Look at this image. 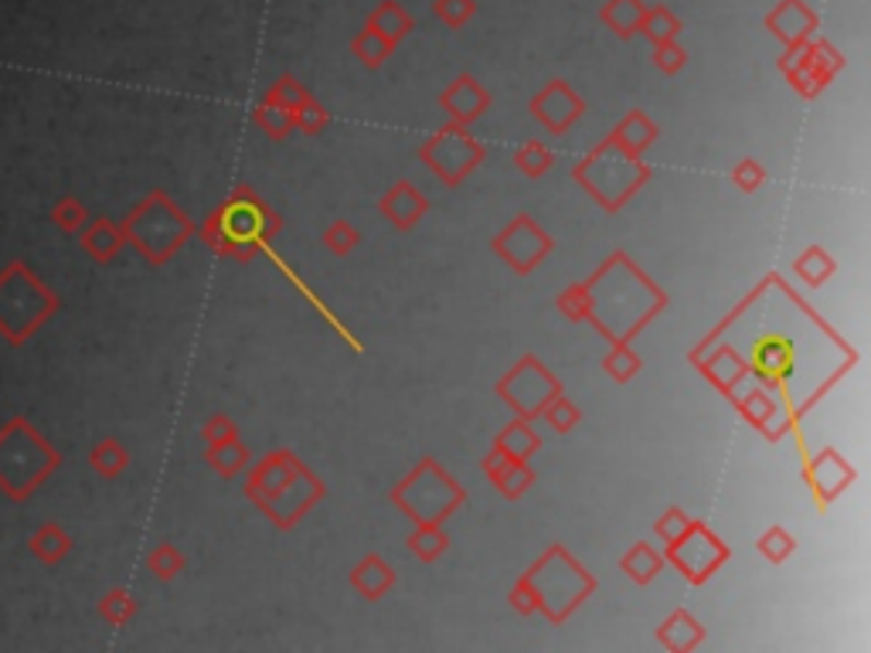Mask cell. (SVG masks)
Instances as JSON below:
<instances>
[{"mask_svg":"<svg viewBox=\"0 0 871 653\" xmlns=\"http://www.w3.org/2000/svg\"><path fill=\"white\" fill-rule=\"evenodd\" d=\"M585 296H589L585 320L603 337H609V345L613 340H627L630 345V340L667 306L664 290L658 283H650L643 269L624 253H613L585 279Z\"/></svg>","mask_w":871,"mask_h":653,"instance_id":"1","label":"cell"},{"mask_svg":"<svg viewBox=\"0 0 871 653\" xmlns=\"http://www.w3.org/2000/svg\"><path fill=\"white\" fill-rule=\"evenodd\" d=\"M245 497L253 501L279 532L290 527L324 497V480L300 463L290 450L266 453L245 480Z\"/></svg>","mask_w":871,"mask_h":653,"instance_id":"2","label":"cell"},{"mask_svg":"<svg viewBox=\"0 0 871 653\" xmlns=\"http://www.w3.org/2000/svg\"><path fill=\"white\" fill-rule=\"evenodd\" d=\"M61 466V453L31 425L14 416L0 425V493L14 504H27L35 490Z\"/></svg>","mask_w":871,"mask_h":653,"instance_id":"3","label":"cell"},{"mask_svg":"<svg viewBox=\"0 0 871 653\" xmlns=\"http://www.w3.org/2000/svg\"><path fill=\"white\" fill-rule=\"evenodd\" d=\"M58 310V293L42 283L38 272L24 259H14L0 269V337L11 348H24Z\"/></svg>","mask_w":871,"mask_h":653,"instance_id":"4","label":"cell"},{"mask_svg":"<svg viewBox=\"0 0 871 653\" xmlns=\"http://www.w3.org/2000/svg\"><path fill=\"white\" fill-rule=\"evenodd\" d=\"M279 214L266 208L248 188H239L222 208H214L205 225L201 238L211 253L218 256H239V259H253L256 248L279 232Z\"/></svg>","mask_w":871,"mask_h":653,"instance_id":"5","label":"cell"},{"mask_svg":"<svg viewBox=\"0 0 871 653\" xmlns=\"http://www.w3.org/2000/svg\"><path fill=\"white\" fill-rule=\"evenodd\" d=\"M572 177L603 211L613 214L650 180V167L643 164V158H637L627 147H619V140L609 133L606 140H600V147L589 150L572 167Z\"/></svg>","mask_w":871,"mask_h":653,"instance_id":"6","label":"cell"},{"mask_svg":"<svg viewBox=\"0 0 871 653\" xmlns=\"http://www.w3.org/2000/svg\"><path fill=\"white\" fill-rule=\"evenodd\" d=\"M119 229L127 245H133L150 266H167L195 235V222L164 191H150L137 201Z\"/></svg>","mask_w":871,"mask_h":653,"instance_id":"7","label":"cell"},{"mask_svg":"<svg viewBox=\"0 0 871 653\" xmlns=\"http://www.w3.org/2000/svg\"><path fill=\"white\" fill-rule=\"evenodd\" d=\"M524 582L532 585L538 613H545L551 623H566V619L596 593V579L589 575L562 545H551L538 562L524 572Z\"/></svg>","mask_w":871,"mask_h":653,"instance_id":"8","label":"cell"},{"mask_svg":"<svg viewBox=\"0 0 871 653\" xmlns=\"http://www.w3.org/2000/svg\"><path fill=\"white\" fill-rule=\"evenodd\" d=\"M463 501V487L429 456L392 487V504L416 524H443Z\"/></svg>","mask_w":871,"mask_h":653,"instance_id":"9","label":"cell"},{"mask_svg":"<svg viewBox=\"0 0 871 653\" xmlns=\"http://www.w3.org/2000/svg\"><path fill=\"white\" fill-rule=\"evenodd\" d=\"M419 161L440 177L446 188H460V184L484 164V147L480 140L471 137V127L446 123L443 130H436L419 147Z\"/></svg>","mask_w":871,"mask_h":653,"instance_id":"10","label":"cell"},{"mask_svg":"<svg viewBox=\"0 0 871 653\" xmlns=\"http://www.w3.org/2000/svg\"><path fill=\"white\" fill-rule=\"evenodd\" d=\"M664 562H671L692 585H701L729 562V548L708 524L688 521V527L674 541H667Z\"/></svg>","mask_w":871,"mask_h":653,"instance_id":"11","label":"cell"},{"mask_svg":"<svg viewBox=\"0 0 871 653\" xmlns=\"http://www.w3.org/2000/svg\"><path fill=\"white\" fill-rule=\"evenodd\" d=\"M493 392L518 412V419H538L548 401L555 395H562V382H558L535 354H524L508 375L493 385Z\"/></svg>","mask_w":871,"mask_h":653,"instance_id":"12","label":"cell"},{"mask_svg":"<svg viewBox=\"0 0 871 653\" xmlns=\"http://www.w3.org/2000/svg\"><path fill=\"white\" fill-rule=\"evenodd\" d=\"M490 248L501 256L518 276L535 272L548 256H551V235L538 229V222L532 214H518L514 222H508V229L490 242Z\"/></svg>","mask_w":871,"mask_h":653,"instance_id":"13","label":"cell"},{"mask_svg":"<svg viewBox=\"0 0 871 653\" xmlns=\"http://www.w3.org/2000/svg\"><path fill=\"white\" fill-rule=\"evenodd\" d=\"M527 109H532V116L542 123L548 133L562 137V133H569L576 123L582 119L585 103H582V96H579V92L569 82L551 79L542 92H535V100H532V106H527Z\"/></svg>","mask_w":871,"mask_h":653,"instance_id":"14","label":"cell"},{"mask_svg":"<svg viewBox=\"0 0 871 653\" xmlns=\"http://www.w3.org/2000/svg\"><path fill=\"white\" fill-rule=\"evenodd\" d=\"M817 27H821V18L811 11L806 0H780V4L766 14V31H773L787 51L803 48L817 35Z\"/></svg>","mask_w":871,"mask_h":653,"instance_id":"15","label":"cell"},{"mask_svg":"<svg viewBox=\"0 0 871 653\" xmlns=\"http://www.w3.org/2000/svg\"><path fill=\"white\" fill-rule=\"evenodd\" d=\"M443 113L450 116V123H460V127H474V123L490 109V92L474 79V75H456L440 96Z\"/></svg>","mask_w":871,"mask_h":653,"instance_id":"16","label":"cell"},{"mask_svg":"<svg viewBox=\"0 0 871 653\" xmlns=\"http://www.w3.org/2000/svg\"><path fill=\"white\" fill-rule=\"evenodd\" d=\"M379 211L388 218L395 229L406 232V229H416L422 222V214L429 211V201H426V195L416 188L413 180H398L382 195Z\"/></svg>","mask_w":871,"mask_h":653,"instance_id":"17","label":"cell"},{"mask_svg":"<svg viewBox=\"0 0 871 653\" xmlns=\"http://www.w3.org/2000/svg\"><path fill=\"white\" fill-rule=\"evenodd\" d=\"M753 371L769 385L787 382L793 375V345L780 334L759 337L753 348Z\"/></svg>","mask_w":871,"mask_h":653,"instance_id":"18","label":"cell"},{"mask_svg":"<svg viewBox=\"0 0 871 653\" xmlns=\"http://www.w3.org/2000/svg\"><path fill=\"white\" fill-rule=\"evenodd\" d=\"M806 480H811L814 487V497L821 504H831L837 493H841L851 480H855V470H851V463L841 459V453L837 450H824L814 466L806 470Z\"/></svg>","mask_w":871,"mask_h":653,"instance_id":"19","label":"cell"},{"mask_svg":"<svg viewBox=\"0 0 871 653\" xmlns=\"http://www.w3.org/2000/svg\"><path fill=\"white\" fill-rule=\"evenodd\" d=\"M79 245L92 263L109 266L123 248H127V238H123L119 222H113V218H96V222H85V229L79 232Z\"/></svg>","mask_w":871,"mask_h":653,"instance_id":"20","label":"cell"},{"mask_svg":"<svg viewBox=\"0 0 871 653\" xmlns=\"http://www.w3.org/2000/svg\"><path fill=\"white\" fill-rule=\"evenodd\" d=\"M72 548H76L72 535H69L58 521H45V524L35 527V532H31V538H27V551L35 555L45 569H58V565L69 558Z\"/></svg>","mask_w":871,"mask_h":653,"instance_id":"21","label":"cell"},{"mask_svg":"<svg viewBox=\"0 0 871 653\" xmlns=\"http://www.w3.org/2000/svg\"><path fill=\"white\" fill-rule=\"evenodd\" d=\"M351 585H355L358 596H364L368 603H375L395 585V569L385 562L382 555H364L361 562L351 569Z\"/></svg>","mask_w":871,"mask_h":653,"instance_id":"22","label":"cell"},{"mask_svg":"<svg viewBox=\"0 0 871 653\" xmlns=\"http://www.w3.org/2000/svg\"><path fill=\"white\" fill-rule=\"evenodd\" d=\"M658 640L664 650H674V653H688L695 646H701L705 640V627L698 619L688 613V609H674L664 623L658 627Z\"/></svg>","mask_w":871,"mask_h":653,"instance_id":"23","label":"cell"},{"mask_svg":"<svg viewBox=\"0 0 871 653\" xmlns=\"http://www.w3.org/2000/svg\"><path fill=\"white\" fill-rule=\"evenodd\" d=\"M613 137L619 140V147H627L630 153L643 158V153L653 147V140L661 137V130H658V123H653L643 109H634V113H627L624 119L616 123Z\"/></svg>","mask_w":871,"mask_h":653,"instance_id":"24","label":"cell"},{"mask_svg":"<svg viewBox=\"0 0 871 653\" xmlns=\"http://www.w3.org/2000/svg\"><path fill=\"white\" fill-rule=\"evenodd\" d=\"M364 27L371 31H379V35L392 45H398L402 38H409V31H413V14L398 4V0H382V4L371 8Z\"/></svg>","mask_w":871,"mask_h":653,"instance_id":"25","label":"cell"},{"mask_svg":"<svg viewBox=\"0 0 871 653\" xmlns=\"http://www.w3.org/2000/svg\"><path fill=\"white\" fill-rule=\"evenodd\" d=\"M501 453H508V459L514 463H527V456L538 453L542 440H538V432L532 429V419H514L501 429V435H497V443H493Z\"/></svg>","mask_w":871,"mask_h":653,"instance_id":"26","label":"cell"},{"mask_svg":"<svg viewBox=\"0 0 871 653\" xmlns=\"http://www.w3.org/2000/svg\"><path fill=\"white\" fill-rule=\"evenodd\" d=\"M647 4L643 0H606L600 8V21L619 38H634L640 35V21H643Z\"/></svg>","mask_w":871,"mask_h":653,"instance_id":"27","label":"cell"},{"mask_svg":"<svg viewBox=\"0 0 871 653\" xmlns=\"http://www.w3.org/2000/svg\"><path fill=\"white\" fill-rule=\"evenodd\" d=\"M664 565H667L664 555L653 548V545H647V541H637L624 558H619V569H624V575L634 579L637 585H650L653 579L661 575Z\"/></svg>","mask_w":871,"mask_h":653,"instance_id":"28","label":"cell"},{"mask_svg":"<svg viewBox=\"0 0 871 653\" xmlns=\"http://www.w3.org/2000/svg\"><path fill=\"white\" fill-rule=\"evenodd\" d=\"M89 466L103 480H119L123 474H127V466H130V450L109 435V440H100L96 446L89 450Z\"/></svg>","mask_w":871,"mask_h":653,"instance_id":"29","label":"cell"},{"mask_svg":"<svg viewBox=\"0 0 871 653\" xmlns=\"http://www.w3.org/2000/svg\"><path fill=\"white\" fill-rule=\"evenodd\" d=\"M205 463L211 466V470L218 474V477H225V480H232V477H239L245 466H248V450H245V443H242V435L239 440H229V443H214V446H208L205 450Z\"/></svg>","mask_w":871,"mask_h":653,"instance_id":"30","label":"cell"},{"mask_svg":"<svg viewBox=\"0 0 871 653\" xmlns=\"http://www.w3.org/2000/svg\"><path fill=\"white\" fill-rule=\"evenodd\" d=\"M834 269H837V263L831 259V253H827V248H821V245L803 248V253L797 256V263H793V272L803 279L806 287H824L827 279L834 276Z\"/></svg>","mask_w":871,"mask_h":653,"instance_id":"31","label":"cell"},{"mask_svg":"<svg viewBox=\"0 0 871 653\" xmlns=\"http://www.w3.org/2000/svg\"><path fill=\"white\" fill-rule=\"evenodd\" d=\"M392 51H395V45L385 42L379 31H371V27H361L358 35L351 38V55L361 61L364 69H382L385 61L392 58Z\"/></svg>","mask_w":871,"mask_h":653,"instance_id":"32","label":"cell"},{"mask_svg":"<svg viewBox=\"0 0 871 653\" xmlns=\"http://www.w3.org/2000/svg\"><path fill=\"white\" fill-rule=\"evenodd\" d=\"M745 371H750V364H745L732 348H722L705 364V375L715 382V388H722V392H732L745 378Z\"/></svg>","mask_w":871,"mask_h":653,"instance_id":"33","label":"cell"},{"mask_svg":"<svg viewBox=\"0 0 871 653\" xmlns=\"http://www.w3.org/2000/svg\"><path fill=\"white\" fill-rule=\"evenodd\" d=\"M640 35L650 38V45H664V42H677L681 38V18L658 4V8H647L643 11V21H640Z\"/></svg>","mask_w":871,"mask_h":653,"instance_id":"34","label":"cell"},{"mask_svg":"<svg viewBox=\"0 0 871 653\" xmlns=\"http://www.w3.org/2000/svg\"><path fill=\"white\" fill-rule=\"evenodd\" d=\"M96 609H100V616L106 619L109 627H127V623H133L140 603H137V596L130 593V588L116 585V588H109V593L96 603Z\"/></svg>","mask_w":871,"mask_h":653,"instance_id":"35","label":"cell"},{"mask_svg":"<svg viewBox=\"0 0 871 653\" xmlns=\"http://www.w3.org/2000/svg\"><path fill=\"white\" fill-rule=\"evenodd\" d=\"M48 218H51V225H55L61 235H79V232L85 229V222H89V211H85V205H82L76 195H61V198L51 205Z\"/></svg>","mask_w":871,"mask_h":653,"instance_id":"36","label":"cell"},{"mask_svg":"<svg viewBox=\"0 0 871 653\" xmlns=\"http://www.w3.org/2000/svg\"><path fill=\"white\" fill-rule=\"evenodd\" d=\"M446 548H450V538L440 524H416V532L409 535V551L419 562H436Z\"/></svg>","mask_w":871,"mask_h":653,"instance_id":"37","label":"cell"},{"mask_svg":"<svg viewBox=\"0 0 871 653\" xmlns=\"http://www.w3.org/2000/svg\"><path fill=\"white\" fill-rule=\"evenodd\" d=\"M603 371H606L613 382L627 385L637 375V371H640V354L627 345V340H613L609 354L603 358Z\"/></svg>","mask_w":871,"mask_h":653,"instance_id":"38","label":"cell"},{"mask_svg":"<svg viewBox=\"0 0 871 653\" xmlns=\"http://www.w3.org/2000/svg\"><path fill=\"white\" fill-rule=\"evenodd\" d=\"M147 569H150V575H158L161 582H171V579H177L184 569H188V558H184L171 541H161L158 548H150Z\"/></svg>","mask_w":871,"mask_h":653,"instance_id":"39","label":"cell"},{"mask_svg":"<svg viewBox=\"0 0 871 653\" xmlns=\"http://www.w3.org/2000/svg\"><path fill=\"white\" fill-rule=\"evenodd\" d=\"M253 116H256V127L266 137H272V140H283V137H290L297 130L293 127V113L283 109V106H276V103H259Z\"/></svg>","mask_w":871,"mask_h":653,"instance_id":"40","label":"cell"},{"mask_svg":"<svg viewBox=\"0 0 871 653\" xmlns=\"http://www.w3.org/2000/svg\"><path fill=\"white\" fill-rule=\"evenodd\" d=\"M306 100H310V92H306V85H303L300 79H293V75H279V79L266 89V100H263V103H276V106H283V109L297 113Z\"/></svg>","mask_w":871,"mask_h":653,"instance_id":"41","label":"cell"},{"mask_svg":"<svg viewBox=\"0 0 871 653\" xmlns=\"http://www.w3.org/2000/svg\"><path fill=\"white\" fill-rule=\"evenodd\" d=\"M756 548H759V555L766 558V562H773V565H780V562H787V558L793 555V548H797V538L787 532V527H780V524H773L769 532H763L759 535V541H756Z\"/></svg>","mask_w":871,"mask_h":653,"instance_id":"42","label":"cell"},{"mask_svg":"<svg viewBox=\"0 0 871 653\" xmlns=\"http://www.w3.org/2000/svg\"><path fill=\"white\" fill-rule=\"evenodd\" d=\"M514 167H518L524 177H542V174H548V167H551V150H548L542 140H527V143H521L518 153H514Z\"/></svg>","mask_w":871,"mask_h":653,"instance_id":"43","label":"cell"},{"mask_svg":"<svg viewBox=\"0 0 871 653\" xmlns=\"http://www.w3.org/2000/svg\"><path fill=\"white\" fill-rule=\"evenodd\" d=\"M532 483H535V470L527 463H511L508 470L493 480V487L501 490L508 501H518V497H524L527 490H532Z\"/></svg>","mask_w":871,"mask_h":653,"instance_id":"44","label":"cell"},{"mask_svg":"<svg viewBox=\"0 0 871 653\" xmlns=\"http://www.w3.org/2000/svg\"><path fill=\"white\" fill-rule=\"evenodd\" d=\"M542 416L551 422V429H555V432H562V435H566V432H572V429L579 425V419H582L579 406H576L572 398H566V395H555V398L548 401V406L542 409Z\"/></svg>","mask_w":871,"mask_h":653,"instance_id":"45","label":"cell"},{"mask_svg":"<svg viewBox=\"0 0 871 653\" xmlns=\"http://www.w3.org/2000/svg\"><path fill=\"white\" fill-rule=\"evenodd\" d=\"M324 245L330 248L334 256H348L351 248H358V242H361V232L351 225V222H330L327 229H324Z\"/></svg>","mask_w":871,"mask_h":653,"instance_id":"46","label":"cell"},{"mask_svg":"<svg viewBox=\"0 0 871 653\" xmlns=\"http://www.w3.org/2000/svg\"><path fill=\"white\" fill-rule=\"evenodd\" d=\"M432 14L440 18L446 27H463L466 21H471L477 14V0H436L432 4Z\"/></svg>","mask_w":871,"mask_h":653,"instance_id":"47","label":"cell"},{"mask_svg":"<svg viewBox=\"0 0 871 653\" xmlns=\"http://www.w3.org/2000/svg\"><path fill=\"white\" fill-rule=\"evenodd\" d=\"M327 123H330V113H327L314 96H310V100L293 113V127H297L300 133H310V137H317V133L327 127Z\"/></svg>","mask_w":871,"mask_h":653,"instance_id":"48","label":"cell"},{"mask_svg":"<svg viewBox=\"0 0 871 653\" xmlns=\"http://www.w3.org/2000/svg\"><path fill=\"white\" fill-rule=\"evenodd\" d=\"M732 184L745 195H756L763 184H766V167L756 161V158H742L735 167H732Z\"/></svg>","mask_w":871,"mask_h":653,"instance_id":"49","label":"cell"},{"mask_svg":"<svg viewBox=\"0 0 871 653\" xmlns=\"http://www.w3.org/2000/svg\"><path fill=\"white\" fill-rule=\"evenodd\" d=\"M558 310H562V317L572 320V324H582L585 314H589V296H585V283H572L558 293Z\"/></svg>","mask_w":871,"mask_h":653,"instance_id":"50","label":"cell"},{"mask_svg":"<svg viewBox=\"0 0 871 653\" xmlns=\"http://www.w3.org/2000/svg\"><path fill=\"white\" fill-rule=\"evenodd\" d=\"M653 66H658L664 75H677L684 66H688V51L681 48V42H664V45H653Z\"/></svg>","mask_w":871,"mask_h":653,"instance_id":"51","label":"cell"},{"mask_svg":"<svg viewBox=\"0 0 871 653\" xmlns=\"http://www.w3.org/2000/svg\"><path fill=\"white\" fill-rule=\"evenodd\" d=\"M201 440H205L208 446H214V443H229V440H239V425H235V419H232V416L218 412V416H211V419L201 425Z\"/></svg>","mask_w":871,"mask_h":653,"instance_id":"52","label":"cell"},{"mask_svg":"<svg viewBox=\"0 0 871 653\" xmlns=\"http://www.w3.org/2000/svg\"><path fill=\"white\" fill-rule=\"evenodd\" d=\"M739 409H742V416L750 419L753 425H766L769 419H773V412H776V406H773V398L769 395H763V392H750L745 395L742 401H739Z\"/></svg>","mask_w":871,"mask_h":653,"instance_id":"53","label":"cell"},{"mask_svg":"<svg viewBox=\"0 0 871 653\" xmlns=\"http://www.w3.org/2000/svg\"><path fill=\"white\" fill-rule=\"evenodd\" d=\"M688 521H692V517L684 514L681 508H667V511L661 514V521H658V538H661L664 545L674 541V538L684 532V527H688Z\"/></svg>","mask_w":871,"mask_h":653,"instance_id":"54","label":"cell"},{"mask_svg":"<svg viewBox=\"0 0 871 653\" xmlns=\"http://www.w3.org/2000/svg\"><path fill=\"white\" fill-rule=\"evenodd\" d=\"M508 603H511V609L518 613V616H532V613H538V603H535V593H532V585L524 582V575L518 579V585L511 588V596H508Z\"/></svg>","mask_w":871,"mask_h":653,"instance_id":"55","label":"cell"},{"mask_svg":"<svg viewBox=\"0 0 871 653\" xmlns=\"http://www.w3.org/2000/svg\"><path fill=\"white\" fill-rule=\"evenodd\" d=\"M511 463H514V459H508V453H501L497 446H490V453L484 456V474H487V480L493 483L497 477H501V474L508 470Z\"/></svg>","mask_w":871,"mask_h":653,"instance_id":"56","label":"cell"}]
</instances>
